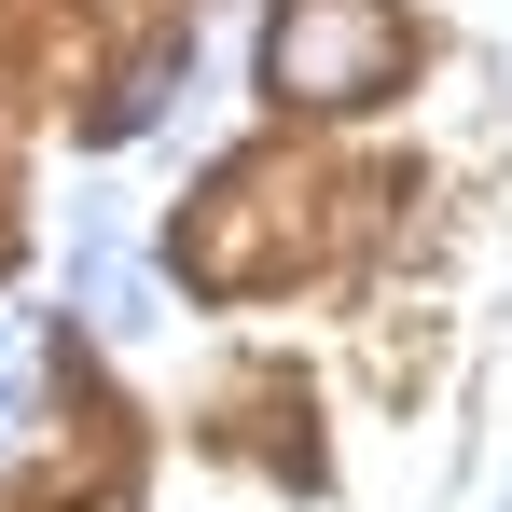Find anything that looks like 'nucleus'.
Listing matches in <instances>:
<instances>
[{
    "label": "nucleus",
    "mask_w": 512,
    "mask_h": 512,
    "mask_svg": "<svg viewBox=\"0 0 512 512\" xmlns=\"http://www.w3.org/2000/svg\"><path fill=\"white\" fill-rule=\"evenodd\" d=\"M28 374H42V346H28V319H0V457L28 429Z\"/></svg>",
    "instance_id": "nucleus-3"
},
{
    "label": "nucleus",
    "mask_w": 512,
    "mask_h": 512,
    "mask_svg": "<svg viewBox=\"0 0 512 512\" xmlns=\"http://www.w3.org/2000/svg\"><path fill=\"white\" fill-rule=\"evenodd\" d=\"M70 291H84L111 333H153V291L125 277V250H111V236H84V250H70Z\"/></svg>",
    "instance_id": "nucleus-2"
},
{
    "label": "nucleus",
    "mask_w": 512,
    "mask_h": 512,
    "mask_svg": "<svg viewBox=\"0 0 512 512\" xmlns=\"http://www.w3.org/2000/svg\"><path fill=\"white\" fill-rule=\"evenodd\" d=\"M388 70H402V14L388 0H291L263 28V84L305 97V111H360V97H388Z\"/></svg>",
    "instance_id": "nucleus-1"
}]
</instances>
